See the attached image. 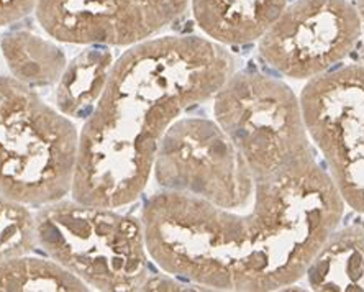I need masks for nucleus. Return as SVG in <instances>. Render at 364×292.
<instances>
[{
  "mask_svg": "<svg viewBox=\"0 0 364 292\" xmlns=\"http://www.w3.org/2000/svg\"><path fill=\"white\" fill-rule=\"evenodd\" d=\"M36 247L35 214L26 204L0 194V261L23 256Z\"/></svg>",
  "mask_w": 364,
  "mask_h": 292,
  "instance_id": "nucleus-15",
  "label": "nucleus"
},
{
  "mask_svg": "<svg viewBox=\"0 0 364 292\" xmlns=\"http://www.w3.org/2000/svg\"><path fill=\"white\" fill-rule=\"evenodd\" d=\"M87 291V284L55 259L17 256L0 261V292Z\"/></svg>",
  "mask_w": 364,
  "mask_h": 292,
  "instance_id": "nucleus-14",
  "label": "nucleus"
},
{
  "mask_svg": "<svg viewBox=\"0 0 364 292\" xmlns=\"http://www.w3.org/2000/svg\"><path fill=\"white\" fill-rule=\"evenodd\" d=\"M35 220L38 247L90 288L148 291L156 273L136 217L61 199L41 205Z\"/></svg>",
  "mask_w": 364,
  "mask_h": 292,
  "instance_id": "nucleus-3",
  "label": "nucleus"
},
{
  "mask_svg": "<svg viewBox=\"0 0 364 292\" xmlns=\"http://www.w3.org/2000/svg\"><path fill=\"white\" fill-rule=\"evenodd\" d=\"M309 288L318 292H364V230L331 233L307 269Z\"/></svg>",
  "mask_w": 364,
  "mask_h": 292,
  "instance_id": "nucleus-11",
  "label": "nucleus"
},
{
  "mask_svg": "<svg viewBox=\"0 0 364 292\" xmlns=\"http://www.w3.org/2000/svg\"><path fill=\"white\" fill-rule=\"evenodd\" d=\"M233 72L225 45L200 36H163L123 53L79 135L73 199L114 209L135 202L169 126Z\"/></svg>",
  "mask_w": 364,
  "mask_h": 292,
  "instance_id": "nucleus-1",
  "label": "nucleus"
},
{
  "mask_svg": "<svg viewBox=\"0 0 364 292\" xmlns=\"http://www.w3.org/2000/svg\"><path fill=\"white\" fill-rule=\"evenodd\" d=\"M0 48L12 77L28 87L58 82L68 65L60 46L31 31H10L4 35Z\"/></svg>",
  "mask_w": 364,
  "mask_h": 292,
  "instance_id": "nucleus-13",
  "label": "nucleus"
},
{
  "mask_svg": "<svg viewBox=\"0 0 364 292\" xmlns=\"http://www.w3.org/2000/svg\"><path fill=\"white\" fill-rule=\"evenodd\" d=\"M114 56L105 48H89L66 65L56 87L58 110L74 119H89L109 84Z\"/></svg>",
  "mask_w": 364,
  "mask_h": 292,
  "instance_id": "nucleus-12",
  "label": "nucleus"
},
{
  "mask_svg": "<svg viewBox=\"0 0 364 292\" xmlns=\"http://www.w3.org/2000/svg\"><path fill=\"white\" fill-rule=\"evenodd\" d=\"M302 114L345 204L364 214V65L309 79Z\"/></svg>",
  "mask_w": 364,
  "mask_h": 292,
  "instance_id": "nucleus-7",
  "label": "nucleus"
},
{
  "mask_svg": "<svg viewBox=\"0 0 364 292\" xmlns=\"http://www.w3.org/2000/svg\"><path fill=\"white\" fill-rule=\"evenodd\" d=\"M356 10L360 13V17L364 23V0H356Z\"/></svg>",
  "mask_w": 364,
  "mask_h": 292,
  "instance_id": "nucleus-17",
  "label": "nucleus"
},
{
  "mask_svg": "<svg viewBox=\"0 0 364 292\" xmlns=\"http://www.w3.org/2000/svg\"><path fill=\"white\" fill-rule=\"evenodd\" d=\"M199 28L220 45L261 40L287 7V0H191Z\"/></svg>",
  "mask_w": 364,
  "mask_h": 292,
  "instance_id": "nucleus-10",
  "label": "nucleus"
},
{
  "mask_svg": "<svg viewBox=\"0 0 364 292\" xmlns=\"http://www.w3.org/2000/svg\"><path fill=\"white\" fill-rule=\"evenodd\" d=\"M154 178L164 190L230 210L253 202L255 178L237 145L217 121L176 120L159 143Z\"/></svg>",
  "mask_w": 364,
  "mask_h": 292,
  "instance_id": "nucleus-6",
  "label": "nucleus"
},
{
  "mask_svg": "<svg viewBox=\"0 0 364 292\" xmlns=\"http://www.w3.org/2000/svg\"><path fill=\"white\" fill-rule=\"evenodd\" d=\"M363 20L348 0H296L261 36L259 55L282 76L314 79L355 50Z\"/></svg>",
  "mask_w": 364,
  "mask_h": 292,
  "instance_id": "nucleus-8",
  "label": "nucleus"
},
{
  "mask_svg": "<svg viewBox=\"0 0 364 292\" xmlns=\"http://www.w3.org/2000/svg\"><path fill=\"white\" fill-rule=\"evenodd\" d=\"M40 0H0V26L25 18L38 7Z\"/></svg>",
  "mask_w": 364,
  "mask_h": 292,
  "instance_id": "nucleus-16",
  "label": "nucleus"
},
{
  "mask_svg": "<svg viewBox=\"0 0 364 292\" xmlns=\"http://www.w3.org/2000/svg\"><path fill=\"white\" fill-rule=\"evenodd\" d=\"M213 115L246 159L255 183L314 153L301 99L279 79L233 72L213 97Z\"/></svg>",
  "mask_w": 364,
  "mask_h": 292,
  "instance_id": "nucleus-5",
  "label": "nucleus"
},
{
  "mask_svg": "<svg viewBox=\"0 0 364 292\" xmlns=\"http://www.w3.org/2000/svg\"><path fill=\"white\" fill-rule=\"evenodd\" d=\"M189 0H40L36 17L63 43L133 46L184 15Z\"/></svg>",
  "mask_w": 364,
  "mask_h": 292,
  "instance_id": "nucleus-9",
  "label": "nucleus"
},
{
  "mask_svg": "<svg viewBox=\"0 0 364 292\" xmlns=\"http://www.w3.org/2000/svg\"><path fill=\"white\" fill-rule=\"evenodd\" d=\"M79 134L15 77L0 76V194L46 205L73 190Z\"/></svg>",
  "mask_w": 364,
  "mask_h": 292,
  "instance_id": "nucleus-4",
  "label": "nucleus"
},
{
  "mask_svg": "<svg viewBox=\"0 0 364 292\" xmlns=\"http://www.w3.org/2000/svg\"><path fill=\"white\" fill-rule=\"evenodd\" d=\"M328 171L309 155L281 174L255 183L243 214L245 245L233 291L266 292L296 284L345 214Z\"/></svg>",
  "mask_w": 364,
  "mask_h": 292,
  "instance_id": "nucleus-2",
  "label": "nucleus"
},
{
  "mask_svg": "<svg viewBox=\"0 0 364 292\" xmlns=\"http://www.w3.org/2000/svg\"><path fill=\"white\" fill-rule=\"evenodd\" d=\"M360 58H361V65H364V43L360 48Z\"/></svg>",
  "mask_w": 364,
  "mask_h": 292,
  "instance_id": "nucleus-18",
  "label": "nucleus"
}]
</instances>
